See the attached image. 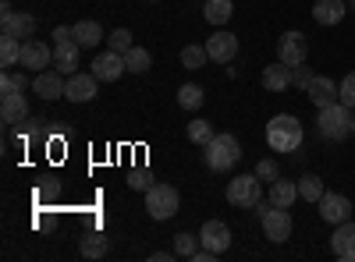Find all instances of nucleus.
<instances>
[{
    "mask_svg": "<svg viewBox=\"0 0 355 262\" xmlns=\"http://www.w3.org/2000/svg\"><path fill=\"white\" fill-rule=\"evenodd\" d=\"M266 145L274 153H295L302 145V124L291 118V113H277L266 124Z\"/></svg>",
    "mask_w": 355,
    "mask_h": 262,
    "instance_id": "obj_1",
    "label": "nucleus"
},
{
    "mask_svg": "<svg viewBox=\"0 0 355 262\" xmlns=\"http://www.w3.org/2000/svg\"><path fill=\"white\" fill-rule=\"evenodd\" d=\"M202 160H206V167L210 170H217V174H224V170H231L234 163L242 160V145H239V138L234 135H227V131H220V135H214L210 142L202 145Z\"/></svg>",
    "mask_w": 355,
    "mask_h": 262,
    "instance_id": "obj_2",
    "label": "nucleus"
},
{
    "mask_svg": "<svg viewBox=\"0 0 355 262\" xmlns=\"http://www.w3.org/2000/svg\"><path fill=\"white\" fill-rule=\"evenodd\" d=\"M316 128L327 142H345L352 135V110L338 100L331 106H320V118H316Z\"/></svg>",
    "mask_w": 355,
    "mask_h": 262,
    "instance_id": "obj_3",
    "label": "nucleus"
},
{
    "mask_svg": "<svg viewBox=\"0 0 355 262\" xmlns=\"http://www.w3.org/2000/svg\"><path fill=\"white\" fill-rule=\"evenodd\" d=\"M224 198L231 202L234 209H252L256 202L263 198V185H259V178H256V174H242V178L227 181V188H224Z\"/></svg>",
    "mask_w": 355,
    "mask_h": 262,
    "instance_id": "obj_4",
    "label": "nucleus"
},
{
    "mask_svg": "<svg viewBox=\"0 0 355 262\" xmlns=\"http://www.w3.org/2000/svg\"><path fill=\"white\" fill-rule=\"evenodd\" d=\"M178 206H182L178 188H171V185H164V181L146 191V213H150L153 220H171V216L178 213Z\"/></svg>",
    "mask_w": 355,
    "mask_h": 262,
    "instance_id": "obj_5",
    "label": "nucleus"
},
{
    "mask_svg": "<svg viewBox=\"0 0 355 262\" xmlns=\"http://www.w3.org/2000/svg\"><path fill=\"white\" fill-rule=\"evenodd\" d=\"M306 57H309V39L302 36V32H284L281 39H277V61H284L288 68H295V64H306Z\"/></svg>",
    "mask_w": 355,
    "mask_h": 262,
    "instance_id": "obj_6",
    "label": "nucleus"
},
{
    "mask_svg": "<svg viewBox=\"0 0 355 262\" xmlns=\"http://www.w3.org/2000/svg\"><path fill=\"white\" fill-rule=\"evenodd\" d=\"M0 18H4V36H18V39H33L36 32V18L28 11H11V4H0Z\"/></svg>",
    "mask_w": 355,
    "mask_h": 262,
    "instance_id": "obj_7",
    "label": "nucleus"
},
{
    "mask_svg": "<svg viewBox=\"0 0 355 262\" xmlns=\"http://www.w3.org/2000/svg\"><path fill=\"white\" fill-rule=\"evenodd\" d=\"M263 234L266 241H274V245H284L291 238V213L281 209V206H270L263 216Z\"/></svg>",
    "mask_w": 355,
    "mask_h": 262,
    "instance_id": "obj_8",
    "label": "nucleus"
},
{
    "mask_svg": "<svg viewBox=\"0 0 355 262\" xmlns=\"http://www.w3.org/2000/svg\"><path fill=\"white\" fill-rule=\"evenodd\" d=\"M320 220L331 223V227L352 220V202L345 195H338V191H323V198H320Z\"/></svg>",
    "mask_w": 355,
    "mask_h": 262,
    "instance_id": "obj_9",
    "label": "nucleus"
},
{
    "mask_svg": "<svg viewBox=\"0 0 355 262\" xmlns=\"http://www.w3.org/2000/svg\"><path fill=\"white\" fill-rule=\"evenodd\" d=\"M64 85H68V75H61L57 68H46V71H36L33 93L50 103V100H61V96H64Z\"/></svg>",
    "mask_w": 355,
    "mask_h": 262,
    "instance_id": "obj_10",
    "label": "nucleus"
},
{
    "mask_svg": "<svg viewBox=\"0 0 355 262\" xmlns=\"http://www.w3.org/2000/svg\"><path fill=\"white\" fill-rule=\"evenodd\" d=\"M206 53H210V61H217V64L234 61V53H239V36L227 32V28H217V32L206 39Z\"/></svg>",
    "mask_w": 355,
    "mask_h": 262,
    "instance_id": "obj_11",
    "label": "nucleus"
},
{
    "mask_svg": "<svg viewBox=\"0 0 355 262\" xmlns=\"http://www.w3.org/2000/svg\"><path fill=\"white\" fill-rule=\"evenodd\" d=\"M21 68L28 71H46L53 68V50L43 39H25L21 43Z\"/></svg>",
    "mask_w": 355,
    "mask_h": 262,
    "instance_id": "obj_12",
    "label": "nucleus"
},
{
    "mask_svg": "<svg viewBox=\"0 0 355 262\" xmlns=\"http://www.w3.org/2000/svg\"><path fill=\"white\" fill-rule=\"evenodd\" d=\"M96 85H100V78L93 75V71H75V75H68V85H64V100H71V103H89L96 96Z\"/></svg>",
    "mask_w": 355,
    "mask_h": 262,
    "instance_id": "obj_13",
    "label": "nucleus"
},
{
    "mask_svg": "<svg viewBox=\"0 0 355 262\" xmlns=\"http://www.w3.org/2000/svg\"><path fill=\"white\" fill-rule=\"evenodd\" d=\"M199 241H202V248H210V252L220 255V252L231 248V227L220 223V220H206L199 227Z\"/></svg>",
    "mask_w": 355,
    "mask_h": 262,
    "instance_id": "obj_14",
    "label": "nucleus"
},
{
    "mask_svg": "<svg viewBox=\"0 0 355 262\" xmlns=\"http://www.w3.org/2000/svg\"><path fill=\"white\" fill-rule=\"evenodd\" d=\"M331 252L341 262H355V220H345L334 227V238H331Z\"/></svg>",
    "mask_w": 355,
    "mask_h": 262,
    "instance_id": "obj_15",
    "label": "nucleus"
},
{
    "mask_svg": "<svg viewBox=\"0 0 355 262\" xmlns=\"http://www.w3.org/2000/svg\"><path fill=\"white\" fill-rule=\"evenodd\" d=\"M306 96H309V103L320 110V106H331V103H338V85H334V78H327V75H313L309 78V85H306Z\"/></svg>",
    "mask_w": 355,
    "mask_h": 262,
    "instance_id": "obj_16",
    "label": "nucleus"
},
{
    "mask_svg": "<svg viewBox=\"0 0 355 262\" xmlns=\"http://www.w3.org/2000/svg\"><path fill=\"white\" fill-rule=\"evenodd\" d=\"M128 68H125V53H114V50H107V53H100L96 61H93V75L100 78V82H117Z\"/></svg>",
    "mask_w": 355,
    "mask_h": 262,
    "instance_id": "obj_17",
    "label": "nucleus"
},
{
    "mask_svg": "<svg viewBox=\"0 0 355 262\" xmlns=\"http://www.w3.org/2000/svg\"><path fill=\"white\" fill-rule=\"evenodd\" d=\"M78 53H82V46H78L75 39L53 43V68L61 71V75H75V71H78Z\"/></svg>",
    "mask_w": 355,
    "mask_h": 262,
    "instance_id": "obj_18",
    "label": "nucleus"
},
{
    "mask_svg": "<svg viewBox=\"0 0 355 262\" xmlns=\"http://www.w3.org/2000/svg\"><path fill=\"white\" fill-rule=\"evenodd\" d=\"M0 118H4V124H21V121H28V103H25V93L0 96Z\"/></svg>",
    "mask_w": 355,
    "mask_h": 262,
    "instance_id": "obj_19",
    "label": "nucleus"
},
{
    "mask_svg": "<svg viewBox=\"0 0 355 262\" xmlns=\"http://www.w3.org/2000/svg\"><path fill=\"white\" fill-rule=\"evenodd\" d=\"M263 89L266 93H284L288 85H291V68L284 64V61H277V64H270V68H263Z\"/></svg>",
    "mask_w": 355,
    "mask_h": 262,
    "instance_id": "obj_20",
    "label": "nucleus"
},
{
    "mask_svg": "<svg viewBox=\"0 0 355 262\" xmlns=\"http://www.w3.org/2000/svg\"><path fill=\"white\" fill-rule=\"evenodd\" d=\"M345 0H316L313 4V18H316V25H338L341 18H345Z\"/></svg>",
    "mask_w": 355,
    "mask_h": 262,
    "instance_id": "obj_21",
    "label": "nucleus"
},
{
    "mask_svg": "<svg viewBox=\"0 0 355 262\" xmlns=\"http://www.w3.org/2000/svg\"><path fill=\"white\" fill-rule=\"evenodd\" d=\"M71 39H75L82 50H93V46H100V39H103V28H100V21H78V25H71Z\"/></svg>",
    "mask_w": 355,
    "mask_h": 262,
    "instance_id": "obj_22",
    "label": "nucleus"
},
{
    "mask_svg": "<svg viewBox=\"0 0 355 262\" xmlns=\"http://www.w3.org/2000/svg\"><path fill=\"white\" fill-rule=\"evenodd\" d=\"M274 202V206H281V209H291V202L299 198V181H284V178H277L274 185H270V195H266Z\"/></svg>",
    "mask_w": 355,
    "mask_h": 262,
    "instance_id": "obj_23",
    "label": "nucleus"
},
{
    "mask_svg": "<svg viewBox=\"0 0 355 262\" xmlns=\"http://www.w3.org/2000/svg\"><path fill=\"white\" fill-rule=\"evenodd\" d=\"M231 15H234L231 0H206V4H202V18L210 21V25H217V28H224L231 21Z\"/></svg>",
    "mask_w": 355,
    "mask_h": 262,
    "instance_id": "obj_24",
    "label": "nucleus"
},
{
    "mask_svg": "<svg viewBox=\"0 0 355 262\" xmlns=\"http://www.w3.org/2000/svg\"><path fill=\"white\" fill-rule=\"evenodd\" d=\"M125 68H128L132 75H142V71H150V68H153V57H150V50H142V46H132V50L125 53Z\"/></svg>",
    "mask_w": 355,
    "mask_h": 262,
    "instance_id": "obj_25",
    "label": "nucleus"
},
{
    "mask_svg": "<svg viewBox=\"0 0 355 262\" xmlns=\"http://www.w3.org/2000/svg\"><path fill=\"white\" fill-rule=\"evenodd\" d=\"M0 64H4V68L21 64V39L18 36H4V39H0Z\"/></svg>",
    "mask_w": 355,
    "mask_h": 262,
    "instance_id": "obj_26",
    "label": "nucleus"
},
{
    "mask_svg": "<svg viewBox=\"0 0 355 262\" xmlns=\"http://www.w3.org/2000/svg\"><path fill=\"white\" fill-rule=\"evenodd\" d=\"M107 248H110V241H107L103 234H85V238H82V245H78V252H82L85 259H103V255H107Z\"/></svg>",
    "mask_w": 355,
    "mask_h": 262,
    "instance_id": "obj_27",
    "label": "nucleus"
},
{
    "mask_svg": "<svg viewBox=\"0 0 355 262\" xmlns=\"http://www.w3.org/2000/svg\"><path fill=\"white\" fill-rule=\"evenodd\" d=\"M323 181L316 178V174H306V178H299V198H306V202H320L323 198Z\"/></svg>",
    "mask_w": 355,
    "mask_h": 262,
    "instance_id": "obj_28",
    "label": "nucleus"
},
{
    "mask_svg": "<svg viewBox=\"0 0 355 262\" xmlns=\"http://www.w3.org/2000/svg\"><path fill=\"white\" fill-rule=\"evenodd\" d=\"M202 100H206V93L199 89V85H182V89H178V106L182 110H199Z\"/></svg>",
    "mask_w": 355,
    "mask_h": 262,
    "instance_id": "obj_29",
    "label": "nucleus"
},
{
    "mask_svg": "<svg viewBox=\"0 0 355 262\" xmlns=\"http://www.w3.org/2000/svg\"><path fill=\"white\" fill-rule=\"evenodd\" d=\"M28 82L25 75H15V71H4V78H0V96H15V93H25L28 89Z\"/></svg>",
    "mask_w": 355,
    "mask_h": 262,
    "instance_id": "obj_30",
    "label": "nucleus"
},
{
    "mask_svg": "<svg viewBox=\"0 0 355 262\" xmlns=\"http://www.w3.org/2000/svg\"><path fill=\"white\" fill-rule=\"evenodd\" d=\"M199 234H189V230H185V234H178L174 238V255H182V259H192L196 252H199Z\"/></svg>",
    "mask_w": 355,
    "mask_h": 262,
    "instance_id": "obj_31",
    "label": "nucleus"
},
{
    "mask_svg": "<svg viewBox=\"0 0 355 262\" xmlns=\"http://www.w3.org/2000/svg\"><path fill=\"white\" fill-rule=\"evenodd\" d=\"M132 46H135V39H132L128 28H114V32L107 36V50H114V53H128Z\"/></svg>",
    "mask_w": 355,
    "mask_h": 262,
    "instance_id": "obj_32",
    "label": "nucleus"
},
{
    "mask_svg": "<svg viewBox=\"0 0 355 262\" xmlns=\"http://www.w3.org/2000/svg\"><path fill=\"white\" fill-rule=\"evenodd\" d=\"M206 61H210V53H206V46L189 43V46L182 50V64H185V68H192V71H196V68H202Z\"/></svg>",
    "mask_w": 355,
    "mask_h": 262,
    "instance_id": "obj_33",
    "label": "nucleus"
},
{
    "mask_svg": "<svg viewBox=\"0 0 355 262\" xmlns=\"http://www.w3.org/2000/svg\"><path fill=\"white\" fill-rule=\"evenodd\" d=\"M214 135H217V131H214V124H210V121H202V118L189 124V138H192L196 145H206V142H210Z\"/></svg>",
    "mask_w": 355,
    "mask_h": 262,
    "instance_id": "obj_34",
    "label": "nucleus"
},
{
    "mask_svg": "<svg viewBox=\"0 0 355 262\" xmlns=\"http://www.w3.org/2000/svg\"><path fill=\"white\" fill-rule=\"evenodd\" d=\"M338 100H341L348 110H355V71H348V75L341 78V85H338Z\"/></svg>",
    "mask_w": 355,
    "mask_h": 262,
    "instance_id": "obj_35",
    "label": "nucleus"
},
{
    "mask_svg": "<svg viewBox=\"0 0 355 262\" xmlns=\"http://www.w3.org/2000/svg\"><path fill=\"white\" fill-rule=\"evenodd\" d=\"M128 188H132V191H150V188H153V178H150V170H132V178H128Z\"/></svg>",
    "mask_w": 355,
    "mask_h": 262,
    "instance_id": "obj_36",
    "label": "nucleus"
},
{
    "mask_svg": "<svg viewBox=\"0 0 355 262\" xmlns=\"http://www.w3.org/2000/svg\"><path fill=\"white\" fill-rule=\"evenodd\" d=\"M256 178L274 185V181H277V163H274V160H259V163H256Z\"/></svg>",
    "mask_w": 355,
    "mask_h": 262,
    "instance_id": "obj_37",
    "label": "nucleus"
},
{
    "mask_svg": "<svg viewBox=\"0 0 355 262\" xmlns=\"http://www.w3.org/2000/svg\"><path fill=\"white\" fill-rule=\"evenodd\" d=\"M309 78H313V71H309V68H302V64H295V68H291V85H299V89H306Z\"/></svg>",
    "mask_w": 355,
    "mask_h": 262,
    "instance_id": "obj_38",
    "label": "nucleus"
},
{
    "mask_svg": "<svg viewBox=\"0 0 355 262\" xmlns=\"http://www.w3.org/2000/svg\"><path fill=\"white\" fill-rule=\"evenodd\" d=\"M68 39H71V28L68 25H57L53 28V43H68Z\"/></svg>",
    "mask_w": 355,
    "mask_h": 262,
    "instance_id": "obj_39",
    "label": "nucleus"
},
{
    "mask_svg": "<svg viewBox=\"0 0 355 262\" xmlns=\"http://www.w3.org/2000/svg\"><path fill=\"white\" fill-rule=\"evenodd\" d=\"M171 255H174V252H153V255H150V259H153V262H167V259H171Z\"/></svg>",
    "mask_w": 355,
    "mask_h": 262,
    "instance_id": "obj_40",
    "label": "nucleus"
},
{
    "mask_svg": "<svg viewBox=\"0 0 355 262\" xmlns=\"http://www.w3.org/2000/svg\"><path fill=\"white\" fill-rule=\"evenodd\" d=\"M352 135H355V113H352Z\"/></svg>",
    "mask_w": 355,
    "mask_h": 262,
    "instance_id": "obj_41",
    "label": "nucleus"
},
{
    "mask_svg": "<svg viewBox=\"0 0 355 262\" xmlns=\"http://www.w3.org/2000/svg\"><path fill=\"white\" fill-rule=\"evenodd\" d=\"M352 11H355V0H352Z\"/></svg>",
    "mask_w": 355,
    "mask_h": 262,
    "instance_id": "obj_42",
    "label": "nucleus"
}]
</instances>
